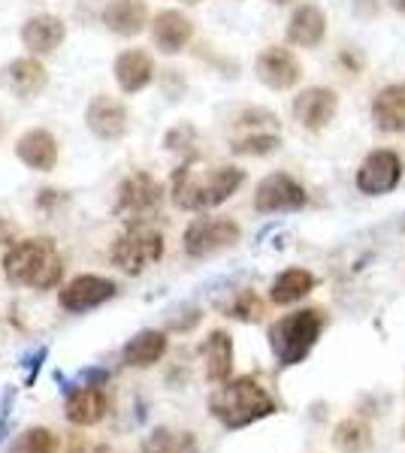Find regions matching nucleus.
<instances>
[{
    "mask_svg": "<svg viewBox=\"0 0 405 453\" xmlns=\"http://www.w3.org/2000/svg\"><path fill=\"white\" fill-rule=\"evenodd\" d=\"M321 333H323V314L318 309H303L276 320L269 326V348L276 354L278 366H297V363H303L312 354V348L318 345Z\"/></svg>",
    "mask_w": 405,
    "mask_h": 453,
    "instance_id": "4",
    "label": "nucleus"
},
{
    "mask_svg": "<svg viewBox=\"0 0 405 453\" xmlns=\"http://www.w3.org/2000/svg\"><path fill=\"white\" fill-rule=\"evenodd\" d=\"M400 179H402V160L390 149L372 151L357 170V188H360V194H366V196L390 194L400 185Z\"/></svg>",
    "mask_w": 405,
    "mask_h": 453,
    "instance_id": "7",
    "label": "nucleus"
},
{
    "mask_svg": "<svg viewBox=\"0 0 405 453\" xmlns=\"http://www.w3.org/2000/svg\"><path fill=\"white\" fill-rule=\"evenodd\" d=\"M85 119H88V127H91L100 140H119V136H124V130H128V109L115 97H106V94H100V97H94L91 104H88Z\"/></svg>",
    "mask_w": 405,
    "mask_h": 453,
    "instance_id": "13",
    "label": "nucleus"
},
{
    "mask_svg": "<svg viewBox=\"0 0 405 453\" xmlns=\"http://www.w3.org/2000/svg\"><path fill=\"white\" fill-rule=\"evenodd\" d=\"M167 354V335L160 330H143L124 345L121 360L134 369H149Z\"/></svg>",
    "mask_w": 405,
    "mask_h": 453,
    "instance_id": "23",
    "label": "nucleus"
},
{
    "mask_svg": "<svg viewBox=\"0 0 405 453\" xmlns=\"http://www.w3.org/2000/svg\"><path fill=\"white\" fill-rule=\"evenodd\" d=\"M46 357H49V350H46V348H40L36 354H27V357H25V363H21V366L27 369V378H25V384H27V387H31V384L36 381V375H40V366H43V360H46Z\"/></svg>",
    "mask_w": 405,
    "mask_h": 453,
    "instance_id": "33",
    "label": "nucleus"
},
{
    "mask_svg": "<svg viewBox=\"0 0 405 453\" xmlns=\"http://www.w3.org/2000/svg\"><path fill=\"white\" fill-rule=\"evenodd\" d=\"M333 441L342 453H366L372 448V429L370 423L348 418L333 429Z\"/></svg>",
    "mask_w": 405,
    "mask_h": 453,
    "instance_id": "27",
    "label": "nucleus"
},
{
    "mask_svg": "<svg viewBox=\"0 0 405 453\" xmlns=\"http://www.w3.org/2000/svg\"><path fill=\"white\" fill-rule=\"evenodd\" d=\"M82 453H115V450L106 448V444H94V448H85Z\"/></svg>",
    "mask_w": 405,
    "mask_h": 453,
    "instance_id": "35",
    "label": "nucleus"
},
{
    "mask_svg": "<svg viewBox=\"0 0 405 453\" xmlns=\"http://www.w3.org/2000/svg\"><path fill=\"white\" fill-rule=\"evenodd\" d=\"M16 151H19L21 164H27L31 170H40V173L55 170V164H58V142L46 130H27L16 142Z\"/></svg>",
    "mask_w": 405,
    "mask_h": 453,
    "instance_id": "18",
    "label": "nucleus"
},
{
    "mask_svg": "<svg viewBox=\"0 0 405 453\" xmlns=\"http://www.w3.org/2000/svg\"><path fill=\"white\" fill-rule=\"evenodd\" d=\"M227 314L237 320H245V324H257V320L263 318V303L252 290H242V294L227 305Z\"/></svg>",
    "mask_w": 405,
    "mask_h": 453,
    "instance_id": "29",
    "label": "nucleus"
},
{
    "mask_svg": "<svg viewBox=\"0 0 405 453\" xmlns=\"http://www.w3.org/2000/svg\"><path fill=\"white\" fill-rule=\"evenodd\" d=\"M164 200V188L149 173H136L121 181L119 188V209L121 211H152Z\"/></svg>",
    "mask_w": 405,
    "mask_h": 453,
    "instance_id": "15",
    "label": "nucleus"
},
{
    "mask_svg": "<svg viewBox=\"0 0 405 453\" xmlns=\"http://www.w3.org/2000/svg\"><path fill=\"white\" fill-rule=\"evenodd\" d=\"M113 296H115V281L103 279V275H79V279H73L61 290V305L67 311L82 314L97 309V305H103Z\"/></svg>",
    "mask_w": 405,
    "mask_h": 453,
    "instance_id": "9",
    "label": "nucleus"
},
{
    "mask_svg": "<svg viewBox=\"0 0 405 453\" xmlns=\"http://www.w3.org/2000/svg\"><path fill=\"white\" fill-rule=\"evenodd\" d=\"M143 453H203V450L191 433H175V429L160 426L145 438Z\"/></svg>",
    "mask_w": 405,
    "mask_h": 453,
    "instance_id": "26",
    "label": "nucleus"
},
{
    "mask_svg": "<svg viewBox=\"0 0 405 453\" xmlns=\"http://www.w3.org/2000/svg\"><path fill=\"white\" fill-rule=\"evenodd\" d=\"M145 4L143 0H109L103 10V25L119 36H136L145 27Z\"/></svg>",
    "mask_w": 405,
    "mask_h": 453,
    "instance_id": "21",
    "label": "nucleus"
},
{
    "mask_svg": "<svg viewBox=\"0 0 405 453\" xmlns=\"http://www.w3.org/2000/svg\"><path fill=\"white\" fill-rule=\"evenodd\" d=\"M239 242V224L230 218H200L185 230V251L191 257H209Z\"/></svg>",
    "mask_w": 405,
    "mask_h": 453,
    "instance_id": "6",
    "label": "nucleus"
},
{
    "mask_svg": "<svg viewBox=\"0 0 405 453\" xmlns=\"http://www.w3.org/2000/svg\"><path fill=\"white\" fill-rule=\"evenodd\" d=\"M12 405H16V387H6L4 396H0V444L6 438V420H10Z\"/></svg>",
    "mask_w": 405,
    "mask_h": 453,
    "instance_id": "32",
    "label": "nucleus"
},
{
    "mask_svg": "<svg viewBox=\"0 0 405 453\" xmlns=\"http://www.w3.org/2000/svg\"><path fill=\"white\" fill-rule=\"evenodd\" d=\"M152 76H154L152 58L145 55V52H139V49L119 55V61H115V79H119V85H121L124 94L143 91V88L152 82Z\"/></svg>",
    "mask_w": 405,
    "mask_h": 453,
    "instance_id": "24",
    "label": "nucleus"
},
{
    "mask_svg": "<svg viewBox=\"0 0 405 453\" xmlns=\"http://www.w3.org/2000/svg\"><path fill=\"white\" fill-rule=\"evenodd\" d=\"M336 91H330V88H306L293 100V119L303 124L306 130H321L336 115Z\"/></svg>",
    "mask_w": 405,
    "mask_h": 453,
    "instance_id": "11",
    "label": "nucleus"
},
{
    "mask_svg": "<svg viewBox=\"0 0 405 453\" xmlns=\"http://www.w3.org/2000/svg\"><path fill=\"white\" fill-rule=\"evenodd\" d=\"M185 4H200V0H185Z\"/></svg>",
    "mask_w": 405,
    "mask_h": 453,
    "instance_id": "38",
    "label": "nucleus"
},
{
    "mask_svg": "<svg viewBox=\"0 0 405 453\" xmlns=\"http://www.w3.org/2000/svg\"><path fill=\"white\" fill-rule=\"evenodd\" d=\"M375 12H378V0H354V16L372 19Z\"/></svg>",
    "mask_w": 405,
    "mask_h": 453,
    "instance_id": "34",
    "label": "nucleus"
},
{
    "mask_svg": "<svg viewBox=\"0 0 405 453\" xmlns=\"http://www.w3.org/2000/svg\"><path fill=\"white\" fill-rule=\"evenodd\" d=\"M4 273L10 281L34 290H49L61 281L64 263L51 239H25L4 254Z\"/></svg>",
    "mask_w": 405,
    "mask_h": 453,
    "instance_id": "3",
    "label": "nucleus"
},
{
    "mask_svg": "<svg viewBox=\"0 0 405 453\" xmlns=\"http://www.w3.org/2000/svg\"><path fill=\"white\" fill-rule=\"evenodd\" d=\"M242 181H245V173L239 166H212V170L182 166L173 175V203L188 211L221 206L239 191Z\"/></svg>",
    "mask_w": 405,
    "mask_h": 453,
    "instance_id": "2",
    "label": "nucleus"
},
{
    "mask_svg": "<svg viewBox=\"0 0 405 453\" xmlns=\"http://www.w3.org/2000/svg\"><path fill=\"white\" fill-rule=\"evenodd\" d=\"M194 127L191 124H179V127H173L167 134V149H173V151H185L194 145Z\"/></svg>",
    "mask_w": 405,
    "mask_h": 453,
    "instance_id": "31",
    "label": "nucleus"
},
{
    "mask_svg": "<svg viewBox=\"0 0 405 453\" xmlns=\"http://www.w3.org/2000/svg\"><path fill=\"white\" fill-rule=\"evenodd\" d=\"M269 4H278V6H284V4H291V0H269Z\"/></svg>",
    "mask_w": 405,
    "mask_h": 453,
    "instance_id": "37",
    "label": "nucleus"
},
{
    "mask_svg": "<svg viewBox=\"0 0 405 453\" xmlns=\"http://www.w3.org/2000/svg\"><path fill=\"white\" fill-rule=\"evenodd\" d=\"M109 399L103 393V387H79L67 396V420L73 426H94L106 418Z\"/></svg>",
    "mask_w": 405,
    "mask_h": 453,
    "instance_id": "16",
    "label": "nucleus"
},
{
    "mask_svg": "<svg viewBox=\"0 0 405 453\" xmlns=\"http://www.w3.org/2000/svg\"><path fill=\"white\" fill-rule=\"evenodd\" d=\"M257 79H261L263 85L276 88V91H284V88H293L300 82V61L293 58L287 49H278V46H269L263 49L261 55H257Z\"/></svg>",
    "mask_w": 405,
    "mask_h": 453,
    "instance_id": "10",
    "label": "nucleus"
},
{
    "mask_svg": "<svg viewBox=\"0 0 405 453\" xmlns=\"http://www.w3.org/2000/svg\"><path fill=\"white\" fill-rule=\"evenodd\" d=\"M209 411L221 426L245 429V426H252V423L276 414L278 405L257 378L242 375V378H233V381H224V387H218V390L212 393Z\"/></svg>",
    "mask_w": 405,
    "mask_h": 453,
    "instance_id": "1",
    "label": "nucleus"
},
{
    "mask_svg": "<svg viewBox=\"0 0 405 453\" xmlns=\"http://www.w3.org/2000/svg\"><path fill=\"white\" fill-rule=\"evenodd\" d=\"M64 21L58 16H34L21 27V40L34 55H49L64 42Z\"/></svg>",
    "mask_w": 405,
    "mask_h": 453,
    "instance_id": "19",
    "label": "nucleus"
},
{
    "mask_svg": "<svg viewBox=\"0 0 405 453\" xmlns=\"http://www.w3.org/2000/svg\"><path fill=\"white\" fill-rule=\"evenodd\" d=\"M191 36H194V25H191V19L182 16L179 10H164L152 21V40L164 55L182 52Z\"/></svg>",
    "mask_w": 405,
    "mask_h": 453,
    "instance_id": "12",
    "label": "nucleus"
},
{
    "mask_svg": "<svg viewBox=\"0 0 405 453\" xmlns=\"http://www.w3.org/2000/svg\"><path fill=\"white\" fill-rule=\"evenodd\" d=\"M372 121L387 134H405V85H387L372 100Z\"/></svg>",
    "mask_w": 405,
    "mask_h": 453,
    "instance_id": "20",
    "label": "nucleus"
},
{
    "mask_svg": "<svg viewBox=\"0 0 405 453\" xmlns=\"http://www.w3.org/2000/svg\"><path fill=\"white\" fill-rule=\"evenodd\" d=\"M278 136L276 134H252V136H242V140H233L230 149L237 155H269V151L278 149Z\"/></svg>",
    "mask_w": 405,
    "mask_h": 453,
    "instance_id": "30",
    "label": "nucleus"
},
{
    "mask_svg": "<svg viewBox=\"0 0 405 453\" xmlns=\"http://www.w3.org/2000/svg\"><path fill=\"white\" fill-rule=\"evenodd\" d=\"M160 254H164V236L149 230V226H136V230L124 233L119 242L113 245V263L121 273L130 275H139L152 263H158Z\"/></svg>",
    "mask_w": 405,
    "mask_h": 453,
    "instance_id": "5",
    "label": "nucleus"
},
{
    "mask_svg": "<svg viewBox=\"0 0 405 453\" xmlns=\"http://www.w3.org/2000/svg\"><path fill=\"white\" fill-rule=\"evenodd\" d=\"M203 354V366H206V378L215 384L230 381L233 372V339L224 330L209 333V339L200 345Z\"/></svg>",
    "mask_w": 405,
    "mask_h": 453,
    "instance_id": "17",
    "label": "nucleus"
},
{
    "mask_svg": "<svg viewBox=\"0 0 405 453\" xmlns=\"http://www.w3.org/2000/svg\"><path fill=\"white\" fill-rule=\"evenodd\" d=\"M390 6H393L396 12H405V0H387Z\"/></svg>",
    "mask_w": 405,
    "mask_h": 453,
    "instance_id": "36",
    "label": "nucleus"
},
{
    "mask_svg": "<svg viewBox=\"0 0 405 453\" xmlns=\"http://www.w3.org/2000/svg\"><path fill=\"white\" fill-rule=\"evenodd\" d=\"M0 85L12 91L16 97H34L46 88V67L34 58H19V61L6 64L0 73Z\"/></svg>",
    "mask_w": 405,
    "mask_h": 453,
    "instance_id": "14",
    "label": "nucleus"
},
{
    "mask_svg": "<svg viewBox=\"0 0 405 453\" xmlns=\"http://www.w3.org/2000/svg\"><path fill=\"white\" fill-rule=\"evenodd\" d=\"M55 448H58L55 433L46 426H34V429H25V433L6 448V453H55Z\"/></svg>",
    "mask_w": 405,
    "mask_h": 453,
    "instance_id": "28",
    "label": "nucleus"
},
{
    "mask_svg": "<svg viewBox=\"0 0 405 453\" xmlns=\"http://www.w3.org/2000/svg\"><path fill=\"white\" fill-rule=\"evenodd\" d=\"M323 34H327V19H323V12L312 4L300 6L291 16V21H287V40H291L293 46L312 49L323 40Z\"/></svg>",
    "mask_w": 405,
    "mask_h": 453,
    "instance_id": "22",
    "label": "nucleus"
},
{
    "mask_svg": "<svg viewBox=\"0 0 405 453\" xmlns=\"http://www.w3.org/2000/svg\"><path fill=\"white\" fill-rule=\"evenodd\" d=\"M312 290H315L312 273H306V269H287V273H282L276 281H272L269 299L276 305H291V303H300L303 296H308Z\"/></svg>",
    "mask_w": 405,
    "mask_h": 453,
    "instance_id": "25",
    "label": "nucleus"
},
{
    "mask_svg": "<svg viewBox=\"0 0 405 453\" xmlns=\"http://www.w3.org/2000/svg\"><path fill=\"white\" fill-rule=\"evenodd\" d=\"M402 435H405V426H402Z\"/></svg>",
    "mask_w": 405,
    "mask_h": 453,
    "instance_id": "39",
    "label": "nucleus"
},
{
    "mask_svg": "<svg viewBox=\"0 0 405 453\" xmlns=\"http://www.w3.org/2000/svg\"><path fill=\"white\" fill-rule=\"evenodd\" d=\"M306 200L308 196L303 191V185L284 173L267 175L254 191V209L263 211V215H272V211H297L306 206Z\"/></svg>",
    "mask_w": 405,
    "mask_h": 453,
    "instance_id": "8",
    "label": "nucleus"
}]
</instances>
